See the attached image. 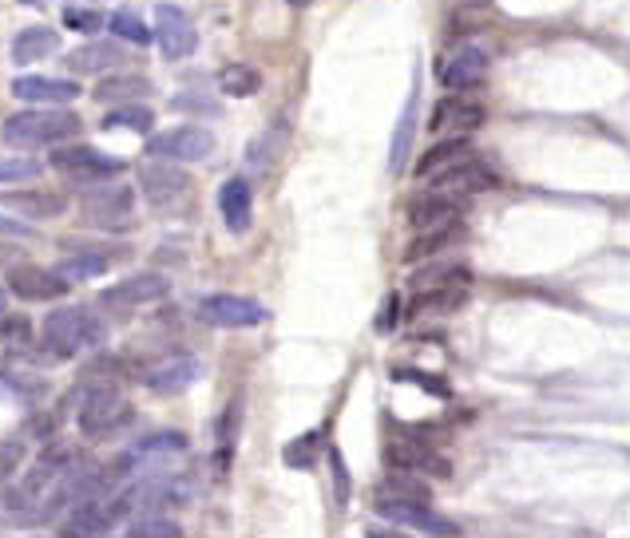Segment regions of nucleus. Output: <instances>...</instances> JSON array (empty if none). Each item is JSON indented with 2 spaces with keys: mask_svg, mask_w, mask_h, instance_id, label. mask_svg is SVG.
I'll return each instance as SVG.
<instances>
[{
  "mask_svg": "<svg viewBox=\"0 0 630 538\" xmlns=\"http://www.w3.org/2000/svg\"><path fill=\"white\" fill-rule=\"evenodd\" d=\"M488 187H496V175H491L488 167H480V163H472V158L432 179V194H444V199H456V202L472 199V194H480V190Z\"/></svg>",
  "mask_w": 630,
  "mask_h": 538,
  "instance_id": "obj_15",
  "label": "nucleus"
},
{
  "mask_svg": "<svg viewBox=\"0 0 630 538\" xmlns=\"http://www.w3.org/2000/svg\"><path fill=\"white\" fill-rule=\"evenodd\" d=\"M171 294V282L163 274H131L123 282H116L111 289L99 294V306L104 309H135V306H151L159 297Z\"/></svg>",
  "mask_w": 630,
  "mask_h": 538,
  "instance_id": "obj_10",
  "label": "nucleus"
},
{
  "mask_svg": "<svg viewBox=\"0 0 630 538\" xmlns=\"http://www.w3.org/2000/svg\"><path fill=\"white\" fill-rule=\"evenodd\" d=\"M460 238V222H449V226H432V230H420L417 242H408L405 262H425L428 253H440L444 246H452Z\"/></svg>",
  "mask_w": 630,
  "mask_h": 538,
  "instance_id": "obj_26",
  "label": "nucleus"
},
{
  "mask_svg": "<svg viewBox=\"0 0 630 538\" xmlns=\"http://www.w3.org/2000/svg\"><path fill=\"white\" fill-rule=\"evenodd\" d=\"M21 464H24V443L21 440H0V483H9Z\"/></svg>",
  "mask_w": 630,
  "mask_h": 538,
  "instance_id": "obj_36",
  "label": "nucleus"
},
{
  "mask_svg": "<svg viewBox=\"0 0 630 538\" xmlns=\"http://www.w3.org/2000/svg\"><path fill=\"white\" fill-rule=\"evenodd\" d=\"M187 452V435L182 432H155L147 440L135 443V459H147V455H175Z\"/></svg>",
  "mask_w": 630,
  "mask_h": 538,
  "instance_id": "obj_34",
  "label": "nucleus"
},
{
  "mask_svg": "<svg viewBox=\"0 0 630 538\" xmlns=\"http://www.w3.org/2000/svg\"><path fill=\"white\" fill-rule=\"evenodd\" d=\"M199 321H206L214 328H254L266 321V309L258 306L254 297L214 294L199 301Z\"/></svg>",
  "mask_w": 630,
  "mask_h": 538,
  "instance_id": "obj_6",
  "label": "nucleus"
},
{
  "mask_svg": "<svg viewBox=\"0 0 630 538\" xmlns=\"http://www.w3.org/2000/svg\"><path fill=\"white\" fill-rule=\"evenodd\" d=\"M104 131H140L147 135L151 127H155V116H151V107H140V104H128V107H116L111 116H104Z\"/></svg>",
  "mask_w": 630,
  "mask_h": 538,
  "instance_id": "obj_30",
  "label": "nucleus"
},
{
  "mask_svg": "<svg viewBox=\"0 0 630 538\" xmlns=\"http://www.w3.org/2000/svg\"><path fill=\"white\" fill-rule=\"evenodd\" d=\"M147 151L155 158H171V163H203L214 151V135L203 127H171L151 139Z\"/></svg>",
  "mask_w": 630,
  "mask_h": 538,
  "instance_id": "obj_8",
  "label": "nucleus"
},
{
  "mask_svg": "<svg viewBox=\"0 0 630 538\" xmlns=\"http://www.w3.org/2000/svg\"><path fill=\"white\" fill-rule=\"evenodd\" d=\"M52 52H60V32L44 28V24L16 32V36H12V48H9V56H12V63H16V68H24V63H36V60H44V56H52Z\"/></svg>",
  "mask_w": 630,
  "mask_h": 538,
  "instance_id": "obj_23",
  "label": "nucleus"
},
{
  "mask_svg": "<svg viewBox=\"0 0 630 538\" xmlns=\"http://www.w3.org/2000/svg\"><path fill=\"white\" fill-rule=\"evenodd\" d=\"M218 211H223V222L230 234H246L250 230V214H254V194H250V182L246 179H230L218 190Z\"/></svg>",
  "mask_w": 630,
  "mask_h": 538,
  "instance_id": "obj_21",
  "label": "nucleus"
},
{
  "mask_svg": "<svg viewBox=\"0 0 630 538\" xmlns=\"http://www.w3.org/2000/svg\"><path fill=\"white\" fill-rule=\"evenodd\" d=\"M408 222L413 230H432V226H449V222H460V202L456 199H444V194H432L420 199L413 211H408Z\"/></svg>",
  "mask_w": 630,
  "mask_h": 538,
  "instance_id": "obj_25",
  "label": "nucleus"
},
{
  "mask_svg": "<svg viewBox=\"0 0 630 538\" xmlns=\"http://www.w3.org/2000/svg\"><path fill=\"white\" fill-rule=\"evenodd\" d=\"M119 518H123V503H119V495H96V499H84V503L72 506V515H68V527L64 535H107V530L116 527Z\"/></svg>",
  "mask_w": 630,
  "mask_h": 538,
  "instance_id": "obj_11",
  "label": "nucleus"
},
{
  "mask_svg": "<svg viewBox=\"0 0 630 538\" xmlns=\"http://www.w3.org/2000/svg\"><path fill=\"white\" fill-rule=\"evenodd\" d=\"M218 87H223V95L250 99V95H258V87H262V75H258V68H250V63H230V68H223V75H218Z\"/></svg>",
  "mask_w": 630,
  "mask_h": 538,
  "instance_id": "obj_28",
  "label": "nucleus"
},
{
  "mask_svg": "<svg viewBox=\"0 0 630 538\" xmlns=\"http://www.w3.org/2000/svg\"><path fill=\"white\" fill-rule=\"evenodd\" d=\"M80 135V116L72 111H21L0 127V139L9 147H48V143H64Z\"/></svg>",
  "mask_w": 630,
  "mask_h": 538,
  "instance_id": "obj_2",
  "label": "nucleus"
},
{
  "mask_svg": "<svg viewBox=\"0 0 630 538\" xmlns=\"http://www.w3.org/2000/svg\"><path fill=\"white\" fill-rule=\"evenodd\" d=\"M289 4H310V0H289Z\"/></svg>",
  "mask_w": 630,
  "mask_h": 538,
  "instance_id": "obj_42",
  "label": "nucleus"
},
{
  "mask_svg": "<svg viewBox=\"0 0 630 538\" xmlns=\"http://www.w3.org/2000/svg\"><path fill=\"white\" fill-rule=\"evenodd\" d=\"M12 95L24 104H72L80 95V84L72 80H44V75H16L12 80Z\"/></svg>",
  "mask_w": 630,
  "mask_h": 538,
  "instance_id": "obj_17",
  "label": "nucleus"
},
{
  "mask_svg": "<svg viewBox=\"0 0 630 538\" xmlns=\"http://www.w3.org/2000/svg\"><path fill=\"white\" fill-rule=\"evenodd\" d=\"M488 75V52L476 44H464L456 52H449V60H440V84L452 92H468Z\"/></svg>",
  "mask_w": 630,
  "mask_h": 538,
  "instance_id": "obj_13",
  "label": "nucleus"
},
{
  "mask_svg": "<svg viewBox=\"0 0 630 538\" xmlns=\"http://www.w3.org/2000/svg\"><path fill=\"white\" fill-rule=\"evenodd\" d=\"M107 328L92 309L64 306L44 316V348H52L56 357H80L87 348L104 345Z\"/></svg>",
  "mask_w": 630,
  "mask_h": 538,
  "instance_id": "obj_1",
  "label": "nucleus"
},
{
  "mask_svg": "<svg viewBox=\"0 0 630 538\" xmlns=\"http://www.w3.org/2000/svg\"><path fill=\"white\" fill-rule=\"evenodd\" d=\"M0 206L12 211L16 218L48 222L68 211V199L60 190H9V194H0Z\"/></svg>",
  "mask_w": 630,
  "mask_h": 538,
  "instance_id": "obj_14",
  "label": "nucleus"
},
{
  "mask_svg": "<svg viewBox=\"0 0 630 538\" xmlns=\"http://www.w3.org/2000/svg\"><path fill=\"white\" fill-rule=\"evenodd\" d=\"M4 282H9V294H16L21 301H56L72 289L56 270H40V265H12Z\"/></svg>",
  "mask_w": 630,
  "mask_h": 538,
  "instance_id": "obj_12",
  "label": "nucleus"
},
{
  "mask_svg": "<svg viewBox=\"0 0 630 538\" xmlns=\"http://www.w3.org/2000/svg\"><path fill=\"white\" fill-rule=\"evenodd\" d=\"M52 167L64 170L68 179H75V182H111L116 175L128 170V163L104 155V151H96V147H87V143H72V147L52 151Z\"/></svg>",
  "mask_w": 630,
  "mask_h": 538,
  "instance_id": "obj_5",
  "label": "nucleus"
},
{
  "mask_svg": "<svg viewBox=\"0 0 630 538\" xmlns=\"http://www.w3.org/2000/svg\"><path fill=\"white\" fill-rule=\"evenodd\" d=\"M80 211H84L87 226H99V230H128L135 222V194L123 182H107V187L92 190L80 199Z\"/></svg>",
  "mask_w": 630,
  "mask_h": 538,
  "instance_id": "obj_4",
  "label": "nucleus"
},
{
  "mask_svg": "<svg viewBox=\"0 0 630 538\" xmlns=\"http://www.w3.org/2000/svg\"><path fill=\"white\" fill-rule=\"evenodd\" d=\"M484 123V107L472 104V99H440L437 111H432V131H444V135H468Z\"/></svg>",
  "mask_w": 630,
  "mask_h": 538,
  "instance_id": "obj_19",
  "label": "nucleus"
},
{
  "mask_svg": "<svg viewBox=\"0 0 630 538\" xmlns=\"http://www.w3.org/2000/svg\"><path fill=\"white\" fill-rule=\"evenodd\" d=\"M468 158H472V143H468V139H464V135L444 139V143H437V147L428 151V155L417 163V179H437V175L460 167V163H468Z\"/></svg>",
  "mask_w": 630,
  "mask_h": 538,
  "instance_id": "obj_24",
  "label": "nucleus"
},
{
  "mask_svg": "<svg viewBox=\"0 0 630 538\" xmlns=\"http://www.w3.org/2000/svg\"><path fill=\"white\" fill-rule=\"evenodd\" d=\"M40 170H44V167L36 163V158H0V182L36 179Z\"/></svg>",
  "mask_w": 630,
  "mask_h": 538,
  "instance_id": "obj_35",
  "label": "nucleus"
},
{
  "mask_svg": "<svg viewBox=\"0 0 630 538\" xmlns=\"http://www.w3.org/2000/svg\"><path fill=\"white\" fill-rule=\"evenodd\" d=\"M147 92V75H107L104 84L96 87V99L99 104H123V99H140Z\"/></svg>",
  "mask_w": 630,
  "mask_h": 538,
  "instance_id": "obj_27",
  "label": "nucleus"
},
{
  "mask_svg": "<svg viewBox=\"0 0 630 538\" xmlns=\"http://www.w3.org/2000/svg\"><path fill=\"white\" fill-rule=\"evenodd\" d=\"M389 464L396 471H437V475L449 471V464H440V455L425 440H413V435L389 443Z\"/></svg>",
  "mask_w": 630,
  "mask_h": 538,
  "instance_id": "obj_22",
  "label": "nucleus"
},
{
  "mask_svg": "<svg viewBox=\"0 0 630 538\" xmlns=\"http://www.w3.org/2000/svg\"><path fill=\"white\" fill-rule=\"evenodd\" d=\"M140 187H143V199H147L151 206H171L175 199L187 194L191 182H187V175L175 170V163L167 158V163H151V167H143Z\"/></svg>",
  "mask_w": 630,
  "mask_h": 538,
  "instance_id": "obj_16",
  "label": "nucleus"
},
{
  "mask_svg": "<svg viewBox=\"0 0 630 538\" xmlns=\"http://www.w3.org/2000/svg\"><path fill=\"white\" fill-rule=\"evenodd\" d=\"M128 535L131 538H179L182 527L175 523V518L159 515V511H143V515L131 518Z\"/></svg>",
  "mask_w": 630,
  "mask_h": 538,
  "instance_id": "obj_31",
  "label": "nucleus"
},
{
  "mask_svg": "<svg viewBox=\"0 0 630 538\" xmlns=\"http://www.w3.org/2000/svg\"><path fill=\"white\" fill-rule=\"evenodd\" d=\"M0 333H4L9 340H24V337H28V321H24V316L0 313Z\"/></svg>",
  "mask_w": 630,
  "mask_h": 538,
  "instance_id": "obj_39",
  "label": "nucleus"
},
{
  "mask_svg": "<svg viewBox=\"0 0 630 538\" xmlns=\"http://www.w3.org/2000/svg\"><path fill=\"white\" fill-rule=\"evenodd\" d=\"M75 423L80 432L99 440V435H116L119 428L131 423V404L128 396L111 384H87L84 400H80V411H75Z\"/></svg>",
  "mask_w": 630,
  "mask_h": 538,
  "instance_id": "obj_3",
  "label": "nucleus"
},
{
  "mask_svg": "<svg viewBox=\"0 0 630 538\" xmlns=\"http://www.w3.org/2000/svg\"><path fill=\"white\" fill-rule=\"evenodd\" d=\"M107 28H111V36L135 44V48H147V44H151V28L140 21V16H135V12H128V9L111 12V16H107Z\"/></svg>",
  "mask_w": 630,
  "mask_h": 538,
  "instance_id": "obj_32",
  "label": "nucleus"
},
{
  "mask_svg": "<svg viewBox=\"0 0 630 538\" xmlns=\"http://www.w3.org/2000/svg\"><path fill=\"white\" fill-rule=\"evenodd\" d=\"M0 306H4V289H0Z\"/></svg>",
  "mask_w": 630,
  "mask_h": 538,
  "instance_id": "obj_43",
  "label": "nucleus"
},
{
  "mask_svg": "<svg viewBox=\"0 0 630 538\" xmlns=\"http://www.w3.org/2000/svg\"><path fill=\"white\" fill-rule=\"evenodd\" d=\"M56 274L64 277L68 285L92 282V277L107 274V258H99V253H80V258H68V262L56 265Z\"/></svg>",
  "mask_w": 630,
  "mask_h": 538,
  "instance_id": "obj_33",
  "label": "nucleus"
},
{
  "mask_svg": "<svg viewBox=\"0 0 630 538\" xmlns=\"http://www.w3.org/2000/svg\"><path fill=\"white\" fill-rule=\"evenodd\" d=\"M194 380H199V360H194V357H167V360H159L155 369H147L143 384H147L151 392L175 396V392L191 388Z\"/></svg>",
  "mask_w": 630,
  "mask_h": 538,
  "instance_id": "obj_18",
  "label": "nucleus"
},
{
  "mask_svg": "<svg viewBox=\"0 0 630 538\" xmlns=\"http://www.w3.org/2000/svg\"><path fill=\"white\" fill-rule=\"evenodd\" d=\"M417 84H413V92H408V104H405V116H401V127H396L393 135V155H389V167L401 170L408 158V147H413V131H417Z\"/></svg>",
  "mask_w": 630,
  "mask_h": 538,
  "instance_id": "obj_29",
  "label": "nucleus"
},
{
  "mask_svg": "<svg viewBox=\"0 0 630 538\" xmlns=\"http://www.w3.org/2000/svg\"><path fill=\"white\" fill-rule=\"evenodd\" d=\"M68 72H80V75H99V72H116L128 63V52L119 48V44H84V48H75V52L64 56Z\"/></svg>",
  "mask_w": 630,
  "mask_h": 538,
  "instance_id": "obj_20",
  "label": "nucleus"
},
{
  "mask_svg": "<svg viewBox=\"0 0 630 538\" xmlns=\"http://www.w3.org/2000/svg\"><path fill=\"white\" fill-rule=\"evenodd\" d=\"M64 24L72 32H99L107 24V16L96 9H64Z\"/></svg>",
  "mask_w": 630,
  "mask_h": 538,
  "instance_id": "obj_37",
  "label": "nucleus"
},
{
  "mask_svg": "<svg viewBox=\"0 0 630 538\" xmlns=\"http://www.w3.org/2000/svg\"><path fill=\"white\" fill-rule=\"evenodd\" d=\"M16 4H44V0H16Z\"/></svg>",
  "mask_w": 630,
  "mask_h": 538,
  "instance_id": "obj_41",
  "label": "nucleus"
},
{
  "mask_svg": "<svg viewBox=\"0 0 630 538\" xmlns=\"http://www.w3.org/2000/svg\"><path fill=\"white\" fill-rule=\"evenodd\" d=\"M377 511H381V518L396 523V527H413V530H425V535H456L460 530V527H452L449 518H440L425 499L381 495L377 499Z\"/></svg>",
  "mask_w": 630,
  "mask_h": 538,
  "instance_id": "obj_7",
  "label": "nucleus"
},
{
  "mask_svg": "<svg viewBox=\"0 0 630 538\" xmlns=\"http://www.w3.org/2000/svg\"><path fill=\"white\" fill-rule=\"evenodd\" d=\"M313 447H318V435L294 440V443L286 447V464H289V467H310V464H313Z\"/></svg>",
  "mask_w": 630,
  "mask_h": 538,
  "instance_id": "obj_38",
  "label": "nucleus"
},
{
  "mask_svg": "<svg viewBox=\"0 0 630 538\" xmlns=\"http://www.w3.org/2000/svg\"><path fill=\"white\" fill-rule=\"evenodd\" d=\"M0 234H4V238H36V230L28 226V222L4 218V214H0Z\"/></svg>",
  "mask_w": 630,
  "mask_h": 538,
  "instance_id": "obj_40",
  "label": "nucleus"
},
{
  "mask_svg": "<svg viewBox=\"0 0 630 538\" xmlns=\"http://www.w3.org/2000/svg\"><path fill=\"white\" fill-rule=\"evenodd\" d=\"M155 40H159L167 60H187L199 48V32H194L191 16L175 4H159L155 9Z\"/></svg>",
  "mask_w": 630,
  "mask_h": 538,
  "instance_id": "obj_9",
  "label": "nucleus"
}]
</instances>
